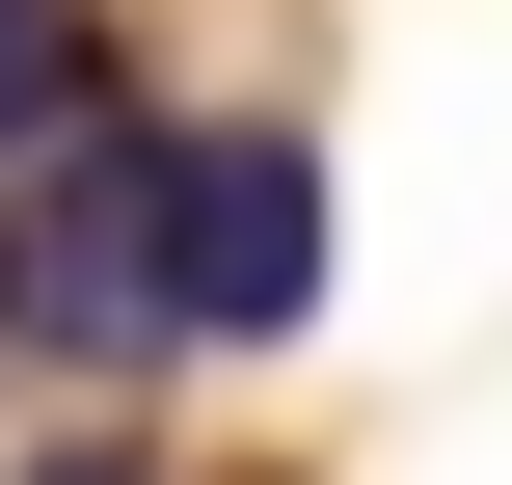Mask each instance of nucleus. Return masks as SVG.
<instances>
[{
  "label": "nucleus",
  "instance_id": "nucleus-4",
  "mask_svg": "<svg viewBox=\"0 0 512 485\" xmlns=\"http://www.w3.org/2000/svg\"><path fill=\"white\" fill-rule=\"evenodd\" d=\"M27 485H162V459H108V432H54V459H27Z\"/></svg>",
  "mask_w": 512,
  "mask_h": 485
},
{
  "label": "nucleus",
  "instance_id": "nucleus-3",
  "mask_svg": "<svg viewBox=\"0 0 512 485\" xmlns=\"http://www.w3.org/2000/svg\"><path fill=\"white\" fill-rule=\"evenodd\" d=\"M81 135V0H0V162Z\"/></svg>",
  "mask_w": 512,
  "mask_h": 485
},
{
  "label": "nucleus",
  "instance_id": "nucleus-1",
  "mask_svg": "<svg viewBox=\"0 0 512 485\" xmlns=\"http://www.w3.org/2000/svg\"><path fill=\"white\" fill-rule=\"evenodd\" d=\"M135 297L162 351L324 324V135H135Z\"/></svg>",
  "mask_w": 512,
  "mask_h": 485
},
{
  "label": "nucleus",
  "instance_id": "nucleus-2",
  "mask_svg": "<svg viewBox=\"0 0 512 485\" xmlns=\"http://www.w3.org/2000/svg\"><path fill=\"white\" fill-rule=\"evenodd\" d=\"M0 324H27V351H162V297H135V135L54 162V216L0 243Z\"/></svg>",
  "mask_w": 512,
  "mask_h": 485
}]
</instances>
